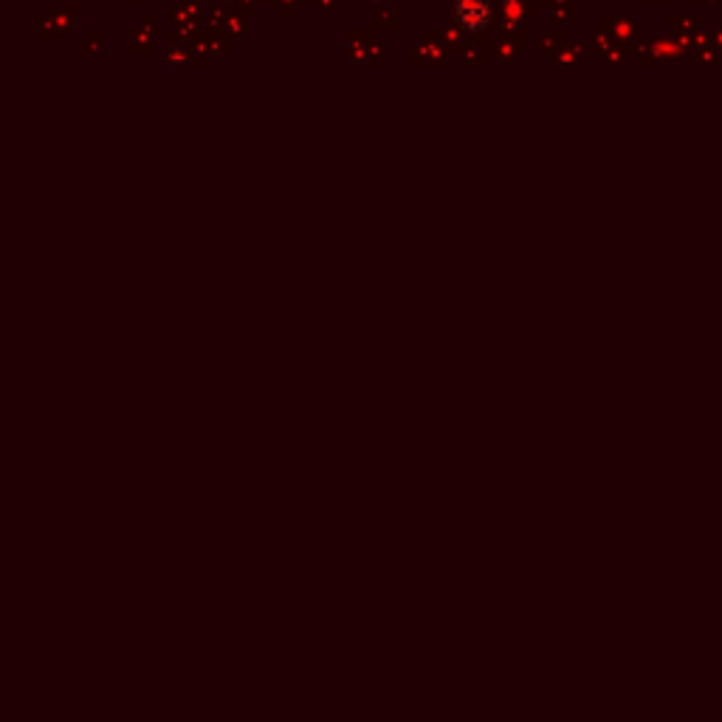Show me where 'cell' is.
Wrapping results in <instances>:
<instances>
[{
	"label": "cell",
	"mask_w": 722,
	"mask_h": 722,
	"mask_svg": "<svg viewBox=\"0 0 722 722\" xmlns=\"http://www.w3.org/2000/svg\"><path fill=\"white\" fill-rule=\"evenodd\" d=\"M494 17V9L488 0H457L455 20L460 29L466 32H483Z\"/></svg>",
	"instance_id": "cell-1"
}]
</instances>
